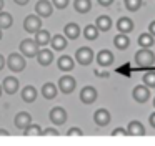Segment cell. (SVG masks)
<instances>
[{"mask_svg": "<svg viewBox=\"0 0 155 146\" xmlns=\"http://www.w3.org/2000/svg\"><path fill=\"white\" fill-rule=\"evenodd\" d=\"M5 65L10 68V71L20 73V71H24V70H25L27 62H25V58H24L22 53H10L8 58H5Z\"/></svg>", "mask_w": 155, "mask_h": 146, "instance_id": "obj_1", "label": "cell"}, {"mask_svg": "<svg viewBox=\"0 0 155 146\" xmlns=\"http://www.w3.org/2000/svg\"><path fill=\"white\" fill-rule=\"evenodd\" d=\"M135 63L138 66H152L155 63V53L148 48H140L135 53Z\"/></svg>", "mask_w": 155, "mask_h": 146, "instance_id": "obj_2", "label": "cell"}, {"mask_svg": "<svg viewBox=\"0 0 155 146\" xmlns=\"http://www.w3.org/2000/svg\"><path fill=\"white\" fill-rule=\"evenodd\" d=\"M38 50H40V46L35 43V40L25 38V40L20 42V53L24 56H27V58H34V56H37Z\"/></svg>", "mask_w": 155, "mask_h": 146, "instance_id": "obj_3", "label": "cell"}, {"mask_svg": "<svg viewBox=\"0 0 155 146\" xmlns=\"http://www.w3.org/2000/svg\"><path fill=\"white\" fill-rule=\"evenodd\" d=\"M94 50L90 46H80V48L75 52V62H78L80 65L87 66L94 62Z\"/></svg>", "mask_w": 155, "mask_h": 146, "instance_id": "obj_4", "label": "cell"}, {"mask_svg": "<svg viewBox=\"0 0 155 146\" xmlns=\"http://www.w3.org/2000/svg\"><path fill=\"white\" fill-rule=\"evenodd\" d=\"M24 28L27 33H35L42 28V18L38 15H27L24 20Z\"/></svg>", "mask_w": 155, "mask_h": 146, "instance_id": "obj_5", "label": "cell"}, {"mask_svg": "<svg viewBox=\"0 0 155 146\" xmlns=\"http://www.w3.org/2000/svg\"><path fill=\"white\" fill-rule=\"evenodd\" d=\"M75 86H77V81H75V78L70 75H64L58 80V90H60L62 93H65V95H70L75 90Z\"/></svg>", "mask_w": 155, "mask_h": 146, "instance_id": "obj_6", "label": "cell"}, {"mask_svg": "<svg viewBox=\"0 0 155 146\" xmlns=\"http://www.w3.org/2000/svg\"><path fill=\"white\" fill-rule=\"evenodd\" d=\"M35 12H37V15L40 17V18H48V17L54 13V5H52V2H48V0H38V2L35 3Z\"/></svg>", "mask_w": 155, "mask_h": 146, "instance_id": "obj_7", "label": "cell"}, {"mask_svg": "<svg viewBox=\"0 0 155 146\" xmlns=\"http://www.w3.org/2000/svg\"><path fill=\"white\" fill-rule=\"evenodd\" d=\"M132 96H134V100L137 103H145L150 100V90L145 85H137L132 90Z\"/></svg>", "mask_w": 155, "mask_h": 146, "instance_id": "obj_8", "label": "cell"}, {"mask_svg": "<svg viewBox=\"0 0 155 146\" xmlns=\"http://www.w3.org/2000/svg\"><path fill=\"white\" fill-rule=\"evenodd\" d=\"M50 121L54 123L55 126H62L65 121H67V111L62 106H55V108L50 110Z\"/></svg>", "mask_w": 155, "mask_h": 146, "instance_id": "obj_9", "label": "cell"}, {"mask_svg": "<svg viewBox=\"0 0 155 146\" xmlns=\"http://www.w3.org/2000/svg\"><path fill=\"white\" fill-rule=\"evenodd\" d=\"M110 119H112V115L107 108H98L97 111L94 113V121L97 126H102V128H104V126H107L108 123H110Z\"/></svg>", "mask_w": 155, "mask_h": 146, "instance_id": "obj_10", "label": "cell"}, {"mask_svg": "<svg viewBox=\"0 0 155 146\" xmlns=\"http://www.w3.org/2000/svg\"><path fill=\"white\" fill-rule=\"evenodd\" d=\"M18 88H20L18 78H15V76H7V78H4V83H2V90H4L7 95H15Z\"/></svg>", "mask_w": 155, "mask_h": 146, "instance_id": "obj_11", "label": "cell"}, {"mask_svg": "<svg viewBox=\"0 0 155 146\" xmlns=\"http://www.w3.org/2000/svg\"><path fill=\"white\" fill-rule=\"evenodd\" d=\"M97 96H98V93H97V90H95L94 86H85V88H82V91H80V100H82V103H85V105H92V103L97 100Z\"/></svg>", "mask_w": 155, "mask_h": 146, "instance_id": "obj_12", "label": "cell"}, {"mask_svg": "<svg viewBox=\"0 0 155 146\" xmlns=\"http://www.w3.org/2000/svg\"><path fill=\"white\" fill-rule=\"evenodd\" d=\"M14 123H15V128L25 129L32 123V115H30V113H27V111H20V113H17V115H15Z\"/></svg>", "mask_w": 155, "mask_h": 146, "instance_id": "obj_13", "label": "cell"}, {"mask_svg": "<svg viewBox=\"0 0 155 146\" xmlns=\"http://www.w3.org/2000/svg\"><path fill=\"white\" fill-rule=\"evenodd\" d=\"M37 62H38V65H42V66H48L54 62V52H52V50H47L45 46L40 48L37 53Z\"/></svg>", "mask_w": 155, "mask_h": 146, "instance_id": "obj_14", "label": "cell"}, {"mask_svg": "<svg viewBox=\"0 0 155 146\" xmlns=\"http://www.w3.org/2000/svg\"><path fill=\"white\" fill-rule=\"evenodd\" d=\"M57 66L60 71H72L75 66V60L72 58L70 55H62L60 58L57 60Z\"/></svg>", "mask_w": 155, "mask_h": 146, "instance_id": "obj_15", "label": "cell"}, {"mask_svg": "<svg viewBox=\"0 0 155 146\" xmlns=\"http://www.w3.org/2000/svg\"><path fill=\"white\" fill-rule=\"evenodd\" d=\"M97 63L100 66H110L114 63V53L110 50H100L97 53Z\"/></svg>", "mask_w": 155, "mask_h": 146, "instance_id": "obj_16", "label": "cell"}, {"mask_svg": "<svg viewBox=\"0 0 155 146\" xmlns=\"http://www.w3.org/2000/svg\"><path fill=\"white\" fill-rule=\"evenodd\" d=\"M64 35H65V38H68V40H77L78 36H80V27L74 22L67 23L65 28H64Z\"/></svg>", "mask_w": 155, "mask_h": 146, "instance_id": "obj_17", "label": "cell"}, {"mask_svg": "<svg viewBox=\"0 0 155 146\" xmlns=\"http://www.w3.org/2000/svg\"><path fill=\"white\" fill-rule=\"evenodd\" d=\"M145 128L140 121H130L127 126V135L128 136H145Z\"/></svg>", "mask_w": 155, "mask_h": 146, "instance_id": "obj_18", "label": "cell"}, {"mask_svg": "<svg viewBox=\"0 0 155 146\" xmlns=\"http://www.w3.org/2000/svg\"><path fill=\"white\" fill-rule=\"evenodd\" d=\"M50 45L55 52H62V50L67 48V38L64 35H58L57 33V35L50 36Z\"/></svg>", "mask_w": 155, "mask_h": 146, "instance_id": "obj_19", "label": "cell"}, {"mask_svg": "<svg viewBox=\"0 0 155 146\" xmlns=\"http://www.w3.org/2000/svg\"><path fill=\"white\" fill-rule=\"evenodd\" d=\"M95 27L98 32H108L112 28V18L108 15H100L95 20Z\"/></svg>", "mask_w": 155, "mask_h": 146, "instance_id": "obj_20", "label": "cell"}, {"mask_svg": "<svg viewBox=\"0 0 155 146\" xmlns=\"http://www.w3.org/2000/svg\"><path fill=\"white\" fill-rule=\"evenodd\" d=\"M57 86L54 85L52 81H47L44 83V86H42V96H44L45 100H54L57 98Z\"/></svg>", "mask_w": 155, "mask_h": 146, "instance_id": "obj_21", "label": "cell"}, {"mask_svg": "<svg viewBox=\"0 0 155 146\" xmlns=\"http://www.w3.org/2000/svg\"><path fill=\"white\" fill-rule=\"evenodd\" d=\"M37 88L32 85H27L24 90H22V100H24L25 103H34L35 100H37Z\"/></svg>", "mask_w": 155, "mask_h": 146, "instance_id": "obj_22", "label": "cell"}, {"mask_svg": "<svg viewBox=\"0 0 155 146\" xmlns=\"http://www.w3.org/2000/svg\"><path fill=\"white\" fill-rule=\"evenodd\" d=\"M114 45H115V48H118V50H127L128 46H130V38H128L127 33H118L114 38Z\"/></svg>", "mask_w": 155, "mask_h": 146, "instance_id": "obj_23", "label": "cell"}, {"mask_svg": "<svg viewBox=\"0 0 155 146\" xmlns=\"http://www.w3.org/2000/svg\"><path fill=\"white\" fill-rule=\"evenodd\" d=\"M117 28L120 33H130L132 30H134V22H132L128 17H122L117 22Z\"/></svg>", "mask_w": 155, "mask_h": 146, "instance_id": "obj_24", "label": "cell"}, {"mask_svg": "<svg viewBox=\"0 0 155 146\" xmlns=\"http://www.w3.org/2000/svg\"><path fill=\"white\" fill-rule=\"evenodd\" d=\"M50 33L47 32V30H38V32H35V43H37L38 46H42L44 48L45 45H48L50 43Z\"/></svg>", "mask_w": 155, "mask_h": 146, "instance_id": "obj_25", "label": "cell"}, {"mask_svg": "<svg viewBox=\"0 0 155 146\" xmlns=\"http://www.w3.org/2000/svg\"><path fill=\"white\" fill-rule=\"evenodd\" d=\"M155 36L150 35V33H142V35H138V45H140V48H150V46H153V42H155Z\"/></svg>", "mask_w": 155, "mask_h": 146, "instance_id": "obj_26", "label": "cell"}, {"mask_svg": "<svg viewBox=\"0 0 155 146\" xmlns=\"http://www.w3.org/2000/svg\"><path fill=\"white\" fill-rule=\"evenodd\" d=\"M74 8L77 10L78 13H87V12H90V8H92V2L90 0H75Z\"/></svg>", "mask_w": 155, "mask_h": 146, "instance_id": "obj_27", "label": "cell"}, {"mask_svg": "<svg viewBox=\"0 0 155 146\" xmlns=\"http://www.w3.org/2000/svg\"><path fill=\"white\" fill-rule=\"evenodd\" d=\"M12 23H14V17L10 15L8 12H0V28H10Z\"/></svg>", "mask_w": 155, "mask_h": 146, "instance_id": "obj_28", "label": "cell"}, {"mask_svg": "<svg viewBox=\"0 0 155 146\" xmlns=\"http://www.w3.org/2000/svg\"><path fill=\"white\" fill-rule=\"evenodd\" d=\"M84 36L87 40H97L98 38V30L95 25H87L84 28Z\"/></svg>", "mask_w": 155, "mask_h": 146, "instance_id": "obj_29", "label": "cell"}, {"mask_svg": "<svg viewBox=\"0 0 155 146\" xmlns=\"http://www.w3.org/2000/svg\"><path fill=\"white\" fill-rule=\"evenodd\" d=\"M24 135L25 136H42V126L30 123V125L24 129Z\"/></svg>", "mask_w": 155, "mask_h": 146, "instance_id": "obj_30", "label": "cell"}, {"mask_svg": "<svg viewBox=\"0 0 155 146\" xmlns=\"http://www.w3.org/2000/svg\"><path fill=\"white\" fill-rule=\"evenodd\" d=\"M125 3V8L130 10V12H137L140 10V7L143 5V0H124Z\"/></svg>", "mask_w": 155, "mask_h": 146, "instance_id": "obj_31", "label": "cell"}, {"mask_svg": "<svg viewBox=\"0 0 155 146\" xmlns=\"http://www.w3.org/2000/svg\"><path fill=\"white\" fill-rule=\"evenodd\" d=\"M142 80H143V85L147 88H155V71H147Z\"/></svg>", "mask_w": 155, "mask_h": 146, "instance_id": "obj_32", "label": "cell"}, {"mask_svg": "<svg viewBox=\"0 0 155 146\" xmlns=\"http://www.w3.org/2000/svg\"><path fill=\"white\" fill-rule=\"evenodd\" d=\"M68 2H70V0H52V5H54L55 8L62 10V8H67Z\"/></svg>", "mask_w": 155, "mask_h": 146, "instance_id": "obj_33", "label": "cell"}, {"mask_svg": "<svg viewBox=\"0 0 155 146\" xmlns=\"http://www.w3.org/2000/svg\"><path fill=\"white\" fill-rule=\"evenodd\" d=\"M42 136H60V133L55 128H47V129H42Z\"/></svg>", "mask_w": 155, "mask_h": 146, "instance_id": "obj_34", "label": "cell"}, {"mask_svg": "<svg viewBox=\"0 0 155 146\" xmlns=\"http://www.w3.org/2000/svg\"><path fill=\"white\" fill-rule=\"evenodd\" d=\"M82 135H84V133H82L80 128H70V129L67 131V136H68V138H70V136H82Z\"/></svg>", "mask_w": 155, "mask_h": 146, "instance_id": "obj_35", "label": "cell"}, {"mask_svg": "<svg viewBox=\"0 0 155 146\" xmlns=\"http://www.w3.org/2000/svg\"><path fill=\"white\" fill-rule=\"evenodd\" d=\"M112 136H127V129L124 128H117L112 131Z\"/></svg>", "mask_w": 155, "mask_h": 146, "instance_id": "obj_36", "label": "cell"}, {"mask_svg": "<svg viewBox=\"0 0 155 146\" xmlns=\"http://www.w3.org/2000/svg\"><path fill=\"white\" fill-rule=\"evenodd\" d=\"M98 3H100L102 7H110L112 3H114V0H97Z\"/></svg>", "mask_w": 155, "mask_h": 146, "instance_id": "obj_37", "label": "cell"}, {"mask_svg": "<svg viewBox=\"0 0 155 146\" xmlns=\"http://www.w3.org/2000/svg\"><path fill=\"white\" fill-rule=\"evenodd\" d=\"M148 123H150L152 128H155V111L150 113V116H148Z\"/></svg>", "mask_w": 155, "mask_h": 146, "instance_id": "obj_38", "label": "cell"}, {"mask_svg": "<svg viewBox=\"0 0 155 146\" xmlns=\"http://www.w3.org/2000/svg\"><path fill=\"white\" fill-rule=\"evenodd\" d=\"M148 33L155 36V20H153V22H150V25H148Z\"/></svg>", "mask_w": 155, "mask_h": 146, "instance_id": "obj_39", "label": "cell"}, {"mask_svg": "<svg viewBox=\"0 0 155 146\" xmlns=\"http://www.w3.org/2000/svg\"><path fill=\"white\" fill-rule=\"evenodd\" d=\"M15 3H17V5H27L28 2H30V0H14Z\"/></svg>", "mask_w": 155, "mask_h": 146, "instance_id": "obj_40", "label": "cell"}, {"mask_svg": "<svg viewBox=\"0 0 155 146\" xmlns=\"http://www.w3.org/2000/svg\"><path fill=\"white\" fill-rule=\"evenodd\" d=\"M4 66H5V58L4 55H0V70H4Z\"/></svg>", "mask_w": 155, "mask_h": 146, "instance_id": "obj_41", "label": "cell"}, {"mask_svg": "<svg viewBox=\"0 0 155 146\" xmlns=\"http://www.w3.org/2000/svg\"><path fill=\"white\" fill-rule=\"evenodd\" d=\"M10 133L7 131V129H0V136H8Z\"/></svg>", "mask_w": 155, "mask_h": 146, "instance_id": "obj_42", "label": "cell"}, {"mask_svg": "<svg viewBox=\"0 0 155 146\" xmlns=\"http://www.w3.org/2000/svg\"><path fill=\"white\" fill-rule=\"evenodd\" d=\"M4 5H5V3H4V0H0V12H2V8H4Z\"/></svg>", "mask_w": 155, "mask_h": 146, "instance_id": "obj_43", "label": "cell"}, {"mask_svg": "<svg viewBox=\"0 0 155 146\" xmlns=\"http://www.w3.org/2000/svg\"><path fill=\"white\" fill-rule=\"evenodd\" d=\"M2 91H4V90H2V85H0V96H2Z\"/></svg>", "mask_w": 155, "mask_h": 146, "instance_id": "obj_44", "label": "cell"}, {"mask_svg": "<svg viewBox=\"0 0 155 146\" xmlns=\"http://www.w3.org/2000/svg\"><path fill=\"white\" fill-rule=\"evenodd\" d=\"M0 40H2V28H0Z\"/></svg>", "mask_w": 155, "mask_h": 146, "instance_id": "obj_45", "label": "cell"}, {"mask_svg": "<svg viewBox=\"0 0 155 146\" xmlns=\"http://www.w3.org/2000/svg\"><path fill=\"white\" fill-rule=\"evenodd\" d=\"M153 106H155V98H153Z\"/></svg>", "mask_w": 155, "mask_h": 146, "instance_id": "obj_46", "label": "cell"}]
</instances>
